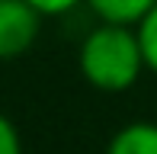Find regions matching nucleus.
<instances>
[{"label": "nucleus", "mask_w": 157, "mask_h": 154, "mask_svg": "<svg viewBox=\"0 0 157 154\" xmlns=\"http://www.w3.org/2000/svg\"><path fill=\"white\" fill-rule=\"evenodd\" d=\"M42 13L26 0H0V61L26 55L39 39Z\"/></svg>", "instance_id": "nucleus-2"}, {"label": "nucleus", "mask_w": 157, "mask_h": 154, "mask_svg": "<svg viewBox=\"0 0 157 154\" xmlns=\"http://www.w3.org/2000/svg\"><path fill=\"white\" fill-rule=\"evenodd\" d=\"M77 67H80V77L99 93L132 90L138 77L147 71L135 26L99 19L77 48Z\"/></svg>", "instance_id": "nucleus-1"}, {"label": "nucleus", "mask_w": 157, "mask_h": 154, "mask_svg": "<svg viewBox=\"0 0 157 154\" xmlns=\"http://www.w3.org/2000/svg\"><path fill=\"white\" fill-rule=\"evenodd\" d=\"M135 32H138V42H141L144 67L151 74H157V3L138 19V23H135Z\"/></svg>", "instance_id": "nucleus-5"}, {"label": "nucleus", "mask_w": 157, "mask_h": 154, "mask_svg": "<svg viewBox=\"0 0 157 154\" xmlns=\"http://www.w3.org/2000/svg\"><path fill=\"white\" fill-rule=\"evenodd\" d=\"M83 3L93 10L96 19L103 23H125V26H135L147 10L157 3V0H83Z\"/></svg>", "instance_id": "nucleus-4"}, {"label": "nucleus", "mask_w": 157, "mask_h": 154, "mask_svg": "<svg viewBox=\"0 0 157 154\" xmlns=\"http://www.w3.org/2000/svg\"><path fill=\"white\" fill-rule=\"evenodd\" d=\"M106 154H157V122L138 119L116 129L106 144Z\"/></svg>", "instance_id": "nucleus-3"}, {"label": "nucleus", "mask_w": 157, "mask_h": 154, "mask_svg": "<svg viewBox=\"0 0 157 154\" xmlns=\"http://www.w3.org/2000/svg\"><path fill=\"white\" fill-rule=\"evenodd\" d=\"M26 3L35 6L45 19H58V16H67L71 10H77L83 0H26Z\"/></svg>", "instance_id": "nucleus-7"}, {"label": "nucleus", "mask_w": 157, "mask_h": 154, "mask_svg": "<svg viewBox=\"0 0 157 154\" xmlns=\"http://www.w3.org/2000/svg\"><path fill=\"white\" fill-rule=\"evenodd\" d=\"M0 154H23V138L10 116L0 113Z\"/></svg>", "instance_id": "nucleus-6"}]
</instances>
